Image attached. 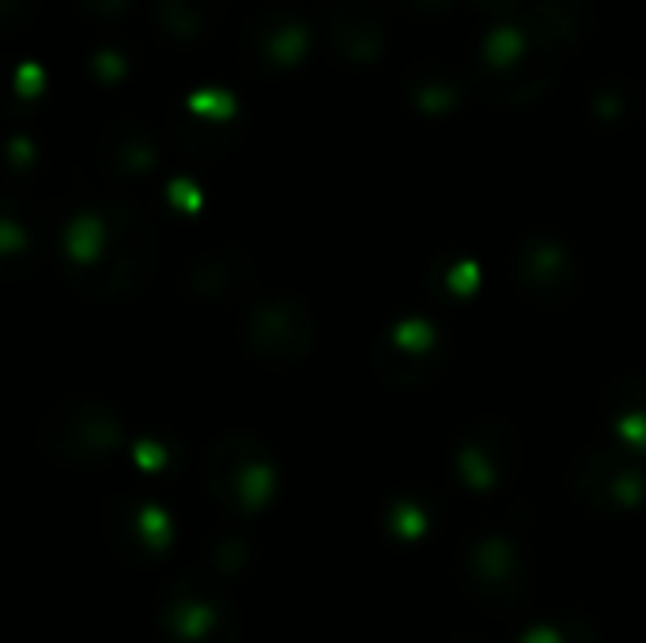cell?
<instances>
[{
    "instance_id": "6da1fadb",
    "label": "cell",
    "mask_w": 646,
    "mask_h": 643,
    "mask_svg": "<svg viewBox=\"0 0 646 643\" xmlns=\"http://www.w3.org/2000/svg\"><path fill=\"white\" fill-rule=\"evenodd\" d=\"M329 39H333L337 54L344 61H363L379 57L382 50V20L366 0H333L329 8Z\"/></svg>"
},
{
    "instance_id": "7a4b0ae2",
    "label": "cell",
    "mask_w": 646,
    "mask_h": 643,
    "mask_svg": "<svg viewBox=\"0 0 646 643\" xmlns=\"http://www.w3.org/2000/svg\"><path fill=\"white\" fill-rule=\"evenodd\" d=\"M223 8L227 0H155V20L174 42H200Z\"/></svg>"
},
{
    "instance_id": "3957f363",
    "label": "cell",
    "mask_w": 646,
    "mask_h": 643,
    "mask_svg": "<svg viewBox=\"0 0 646 643\" xmlns=\"http://www.w3.org/2000/svg\"><path fill=\"white\" fill-rule=\"evenodd\" d=\"M303 46H307V31H303L299 23L284 20V15L265 20V31L253 34V50H261L273 65H292V61H299Z\"/></svg>"
},
{
    "instance_id": "277c9868",
    "label": "cell",
    "mask_w": 646,
    "mask_h": 643,
    "mask_svg": "<svg viewBox=\"0 0 646 643\" xmlns=\"http://www.w3.org/2000/svg\"><path fill=\"white\" fill-rule=\"evenodd\" d=\"M0 12H4V28L15 31L31 15V4L28 0H0Z\"/></svg>"
},
{
    "instance_id": "5b68a950",
    "label": "cell",
    "mask_w": 646,
    "mask_h": 643,
    "mask_svg": "<svg viewBox=\"0 0 646 643\" xmlns=\"http://www.w3.org/2000/svg\"><path fill=\"white\" fill-rule=\"evenodd\" d=\"M84 12H95L102 15V20H110V15H121L129 8V0H80Z\"/></svg>"
},
{
    "instance_id": "8992f818",
    "label": "cell",
    "mask_w": 646,
    "mask_h": 643,
    "mask_svg": "<svg viewBox=\"0 0 646 643\" xmlns=\"http://www.w3.org/2000/svg\"><path fill=\"white\" fill-rule=\"evenodd\" d=\"M194 110H200V115H227V110H231V99H227V95H197Z\"/></svg>"
},
{
    "instance_id": "52a82bcc",
    "label": "cell",
    "mask_w": 646,
    "mask_h": 643,
    "mask_svg": "<svg viewBox=\"0 0 646 643\" xmlns=\"http://www.w3.org/2000/svg\"><path fill=\"white\" fill-rule=\"evenodd\" d=\"M405 8H413V12H427V15H439L447 12V8L453 4V0H401Z\"/></svg>"
},
{
    "instance_id": "ba28073f",
    "label": "cell",
    "mask_w": 646,
    "mask_h": 643,
    "mask_svg": "<svg viewBox=\"0 0 646 643\" xmlns=\"http://www.w3.org/2000/svg\"><path fill=\"white\" fill-rule=\"evenodd\" d=\"M20 88L23 91H34V88H39V68H23V73H20Z\"/></svg>"
}]
</instances>
